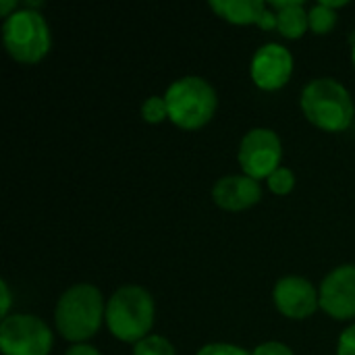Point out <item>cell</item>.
<instances>
[{"instance_id": "cell-23", "label": "cell", "mask_w": 355, "mask_h": 355, "mask_svg": "<svg viewBox=\"0 0 355 355\" xmlns=\"http://www.w3.org/2000/svg\"><path fill=\"white\" fill-rule=\"evenodd\" d=\"M15 10H19L15 0H0V15H2L4 19H6V17H10Z\"/></svg>"}, {"instance_id": "cell-6", "label": "cell", "mask_w": 355, "mask_h": 355, "mask_svg": "<svg viewBox=\"0 0 355 355\" xmlns=\"http://www.w3.org/2000/svg\"><path fill=\"white\" fill-rule=\"evenodd\" d=\"M52 343L50 327L33 314H12L0 322V349L4 355H48Z\"/></svg>"}, {"instance_id": "cell-9", "label": "cell", "mask_w": 355, "mask_h": 355, "mask_svg": "<svg viewBox=\"0 0 355 355\" xmlns=\"http://www.w3.org/2000/svg\"><path fill=\"white\" fill-rule=\"evenodd\" d=\"M320 308L335 320L355 318V264L331 270L320 285Z\"/></svg>"}, {"instance_id": "cell-4", "label": "cell", "mask_w": 355, "mask_h": 355, "mask_svg": "<svg viewBox=\"0 0 355 355\" xmlns=\"http://www.w3.org/2000/svg\"><path fill=\"white\" fill-rule=\"evenodd\" d=\"M168 119L187 131L204 127L216 112V89L198 75H185L173 81L164 94Z\"/></svg>"}, {"instance_id": "cell-8", "label": "cell", "mask_w": 355, "mask_h": 355, "mask_svg": "<svg viewBox=\"0 0 355 355\" xmlns=\"http://www.w3.org/2000/svg\"><path fill=\"white\" fill-rule=\"evenodd\" d=\"M250 73H252L254 83L260 89L277 92L285 87L287 81L291 79L293 56L289 48H285L283 44H277V42L262 44L252 56Z\"/></svg>"}, {"instance_id": "cell-10", "label": "cell", "mask_w": 355, "mask_h": 355, "mask_svg": "<svg viewBox=\"0 0 355 355\" xmlns=\"http://www.w3.org/2000/svg\"><path fill=\"white\" fill-rule=\"evenodd\" d=\"M272 300L277 310L291 320H304L320 308V293H316V287L308 279L295 275L277 281Z\"/></svg>"}, {"instance_id": "cell-12", "label": "cell", "mask_w": 355, "mask_h": 355, "mask_svg": "<svg viewBox=\"0 0 355 355\" xmlns=\"http://www.w3.org/2000/svg\"><path fill=\"white\" fill-rule=\"evenodd\" d=\"M268 6L277 15V31L289 40L302 37L310 29L308 10L302 0H272Z\"/></svg>"}, {"instance_id": "cell-21", "label": "cell", "mask_w": 355, "mask_h": 355, "mask_svg": "<svg viewBox=\"0 0 355 355\" xmlns=\"http://www.w3.org/2000/svg\"><path fill=\"white\" fill-rule=\"evenodd\" d=\"M0 291H2V300H0V314H2V320L8 318V310H10V289H8V283L6 281H0Z\"/></svg>"}, {"instance_id": "cell-20", "label": "cell", "mask_w": 355, "mask_h": 355, "mask_svg": "<svg viewBox=\"0 0 355 355\" xmlns=\"http://www.w3.org/2000/svg\"><path fill=\"white\" fill-rule=\"evenodd\" d=\"M252 355H293L291 347H287L285 343H279V341H266L262 345H258Z\"/></svg>"}, {"instance_id": "cell-22", "label": "cell", "mask_w": 355, "mask_h": 355, "mask_svg": "<svg viewBox=\"0 0 355 355\" xmlns=\"http://www.w3.org/2000/svg\"><path fill=\"white\" fill-rule=\"evenodd\" d=\"M64 355H102L94 345H87V343H77V345H71L67 349Z\"/></svg>"}, {"instance_id": "cell-5", "label": "cell", "mask_w": 355, "mask_h": 355, "mask_svg": "<svg viewBox=\"0 0 355 355\" xmlns=\"http://www.w3.org/2000/svg\"><path fill=\"white\" fill-rule=\"evenodd\" d=\"M2 42L6 52L25 64L40 62L52 46V33L46 17L40 10L19 8L2 23Z\"/></svg>"}, {"instance_id": "cell-13", "label": "cell", "mask_w": 355, "mask_h": 355, "mask_svg": "<svg viewBox=\"0 0 355 355\" xmlns=\"http://www.w3.org/2000/svg\"><path fill=\"white\" fill-rule=\"evenodd\" d=\"M210 8L225 21L235 25H258L264 19L268 4L262 0H210Z\"/></svg>"}, {"instance_id": "cell-3", "label": "cell", "mask_w": 355, "mask_h": 355, "mask_svg": "<svg viewBox=\"0 0 355 355\" xmlns=\"http://www.w3.org/2000/svg\"><path fill=\"white\" fill-rule=\"evenodd\" d=\"M154 297L139 285H125L106 302V327L123 343H139L154 324Z\"/></svg>"}, {"instance_id": "cell-15", "label": "cell", "mask_w": 355, "mask_h": 355, "mask_svg": "<svg viewBox=\"0 0 355 355\" xmlns=\"http://www.w3.org/2000/svg\"><path fill=\"white\" fill-rule=\"evenodd\" d=\"M133 355H177L175 347L168 339L160 335H148L139 343H135Z\"/></svg>"}, {"instance_id": "cell-14", "label": "cell", "mask_w": 355, "mask_h": 355, "mask_svg": "<svg viewBox=\"0 0 355 355\" xmlns=\"http://www.w3.org/2000/svg\"><path fill=\"white\" fill-rule=\"evenodd\" d=\"M308 21H310V29L314 33L324 35L337 25V12H335V8L327 6L324 2H318L308 10Z\"/></svg>"}, {"instance_id": "cell-17", "label": "cell", "mask_w": 355, "mask_h": 355, "mask_svg": "<svg viewBox=\"0 0 355 355\" xmlns=\"http://www.w3.org/2000/svg\"><path fill=\"white\" fill-rule=\"evenodd\" d=\"M266 181H268V189L277 196H285L295 187V175L287 166H279Z\"/></svg>"}, {"instance_id": "cell-1", "label": "cell", "mask_w": 355, "mask_h": 355, "mask_svg": "<svg viewBox=\"0 0 355 355\" xmlns=\"http://www.w3.org/2000/svg\"><path fill=\"white\" fill-rule=\"evenodd\" d=\"M106 320V304L104 295L96 285L77 283L69 287L56 302L54 308V324L62 339L73 345L85 343L92 339L102 322Z\"/></svg>"}, {"instance_id": "cell-25", "label": "cell", "mask_w": 355, "mask_h": 355, "mask_svg": "<svg viewBox=\"0 0 355 355\" xmlns=\"http://www.w3.org/2000/svg\"><path fill=\"white\" fill-rule=\"evenodd\" d=\"M352 60H354V67H355V35H354V40H352Z\"/></svg>"}, {"instance_id": "cell-7", "label": "cell", "mask_w": 355, "mask_h": 355, "mask_svg": "<svg viewBox=\"0 0 355 355\" xmlns=\"http://www.w3.org/2000/svg\"><path fill=\"white\" fill-rule=\"evenodd\" d=\"M239 164L243 175L260 181L268 179L283 160V144L279 133L268 127L250 129L239 144Z\"/></svg>"}, {"instance_id": "cell-18", "label": "cell", "mask_w": 355, "mask_h": 355, "mask_svg": "<svg viewBox=\"0 0 355 355\" xmlns=\"http://www.w3.org/2000/svg\"><path fill=\"white\" fill-rule=\"evenodd\" d=\"M196 355H250V352L233 343H208Z\"/></svg>"}, {"instance_id": "cell-19", "label": "cell", "mask_w": 355, "mask_h": 355, "mask_svg": "<svg viewBox=\"0 0 355 355\" xmlns=\"http://www.w3.org/2000/svg\"><path fill=\"white\" fill-rule=\"evenodd\" d=\"M337 355H355V324L341 333L337 343Z\"/></svg>"}, {"instance_id": "cell-2", "label": "cell", "mask_w": 355, "mask_h": 355, "mask_svg": "<svg viewBox=\"0 0 355 355\" xmlns=\"http://www.w3.org/2000/svg\"><path fill=\"white\" fill-rule=\"evenodd\" d=\"M300 102L306 119L322 131H345L355 116L349 89L333 77L312 79L304 87Z\"/></svg>"}, {"instance_id": "cell-24", "label": "cell", "mask_w": 355, "mask_h": 355, "mask_svg": "<svg viewBox=\"0 0 355 355\" xmlns=\"http://www.w3.org/2000/svg\"><path fill=\"white\" fill-rule=\"evenodd\" d=\"M327 6H331V8H341V6H345V2L343 0H337V2H333V0H322Z\"/></svg>"}, {"instance_id": "cell-16", "label": "cell", "mask_w": 355, "mask_h": 355, "mask_svg": "<svg viewBox=\"0 0 355 355\" xmlns=\"http://www.w3.org/2000/svg\"><path fill=\"white\" fill-rule=\"evenodd\" d=\"M168 116V108H166V100L164 96H150L144 104H141V119L146 123H162Z\"/></svg>"}, {"instance_id": "cell-11", "label": "cell", "mask_w": 355, "mask_h": 355, "mask_svg": "<svg viewBox=\"0 0 355 355\" xmlns=\"http://www.w3.org/2000/svg\"><path fill=\"white\" fill-rule=\"evenodd\" d=\"M262 198V187L256 179L248 175H227L218 179L212 187V200L216 206L239 212L256 206Z\"/></svg>"}]
</instances>
